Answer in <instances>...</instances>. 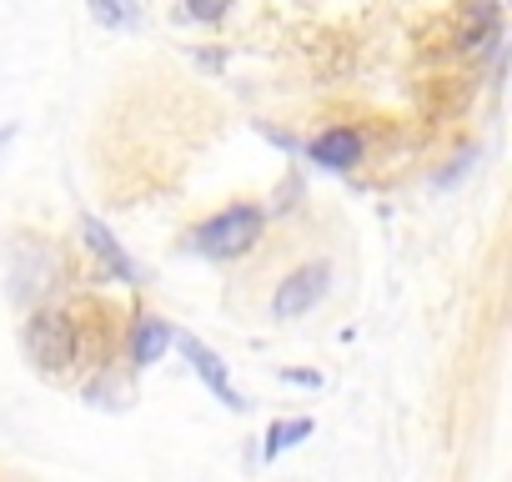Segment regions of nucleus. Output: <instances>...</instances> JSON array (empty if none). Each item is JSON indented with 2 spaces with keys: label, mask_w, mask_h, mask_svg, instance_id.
I'll return each instance as SVG.
<instances>
[{
  "label": "nucleus",
  "mask_w": 512,
  "mask_h": 482,
  "mask_svg": "<svg viewBox=\"0 0 512 482\" xmlns=\"http://www.w3.org/2000/svg\"><path fill=\"white\" fill-rule=\"evenodd\" d=\"M312 417H287V422H272L267 427V437H262V457L272 462V457H282L287 447H297V442H307L312 437Z\"/></svg>",
  "instance_id": "10"
},
{
  "label": "nucleus",
  "mask_w": 512,
  "mask_h": 482,
  "mask_svg": "<svg viewBox=\"0 0 512 482\" xmlns=\"http://www.w3.org/2000/svg\"><path fill=\"white\" fill-rule=\"evenodd\" d=\"M332 292V262H302L297 272H287L272 292V317L277 322H297L307 312H317Z\"/></svg>",
  "instance_id": "3"
},
{
  "label": "nucleus",
  "mask_w": 512,
  "mask_h": 482,
  "mask_svg": "<svg viewBox=\"0 0 512 482\" xmlns=\"http://www.w3.org/2000/svg\"><path fill=\"white\" fill-rule=\"evenodd\" d=\"M51 272H56V262H51L46 247H31V252L16 247V252H11V297H16L21 307L41 302L46 287H51Z\"/></svg>",
  "instance_id": "6"
},
{
  "label": "nucleus",
  "mask_w": 512,
  "mask_h": 482,
  "mask_svg": "<svg viewBox=\"0 0 512 482\" xmlns=\"http://www.w3.org/2000/svg\"><path fill=\"white\" fill-rule=\"evenodd\" d=\"M21 347L41 377H66L81 362V322L66 307H36L21 327Z\"/></svg>",
  "instance_id": "2"
},
{
  "label": "nucleus",
  "mask_w": 512,
  "mask_h": 482,
  "mask_svg": "<svg viewBox=\"0 0 512 482\" xmlns=\"http://www.w3.org/2000/svg\"><path fill=\"white\" fill-rule=\"evenodd\" d=\"M81 241H86V252L111 272V282H126V287H141V267L126 257V247L116 241V231L101 221V216H81Z\"/></svg>",
  "instance_id": "5"
},
{
  "label": "nucleus",
  "mask_w": 512,
  "mask_h": 482,
  "mask_svg": "<svg viewBox=\"0 0 512 482\" xmlns=\"http://www.w3.org/2000/svg\"><path fill=\"white\" fill-rule=\"evenodd\" d=\"M262 231H267V211L251 201H236V206H221L216 216H206L186 236V252H196L206 262H241L246 252H256Z\"/></svg>",
  "instance_id": "1"
},
{
  "label": "nucleus",
  "mask_w": 512,
  "mask_h": 482,
  "mask_svg": "<svg viewBox=\"0 0 512 482\" xmlns=\"http://www.w3.org/2000/svg\"><path fill=\"white\" fill-rule=\"evenodd\" d=\"M472 161H477V151H457V156H452V161H447L442 171H432V186H437V191L457 186V181H462V176L472 171Z\"/></svg>",
  "instance_id": "12"
},
{
  "label": "nucleus",
  "mask_w": 512,
  "mask_h": 482,
  "mask_svg": "<svg viewBox=\"0 0 512 482\" xmlns=\"http://www.w3.org/2000/svg\"><path fill=\"white\" fill-rule=\"evenodd\" d=\"M226 11H231V0H181V16L201 21V26H216Z\"/></svg>",
  "instance_id": "11"
},
{
  "label": "nucleus",
  "mask_w": 512,
  "mask_h": 482,
  "mask_svg": "<svg viewBox=\"0 0 512 482\" xmlns=\"http://www.w3.org/2000/svg\"><path fill=\"white\" fill-rule=\"evenodd\" d=\"M171 337H176V327H171L166 317L141 312V317L131 322V337H126V357H131V367H156V362L171 352Z\"/></svg>",
  "instance_id": "7"
},
{
  "label": "nucleus",
  "mask_w": 512,
  "mask_h": 482,
  "mask_svg": "<svg viewBox=\"0 0 512 482\" xmlns=\"http://www.w3.org/2000/svg\"><path fill=\"white\" fill-rule=\"evenodd\" d=\"M307 156H312L322 171H352V166L362 161V136H357L352 126H332V131H322V136L307 141Z\"/></svg>",
  "instance_id": "8"
},
{
  "label": "nucleus",
  "mask_w": 512,
  "mask_h": 482,
  "mask_svg": "<svg viewBox=\"0 0 512 482\" xmlns=\"http://www.w3.org/2000/svg\"><path fill=\"white\" fill-rule=\"evenodd\" d=\"M171 347H181V357L191 362V372L206 382V392L221 402V407H231V412H246V397L236 392V382H231V367L221 362V352H211L201 337H191V332H176L171 337Z\"/></svg>",
  "instance_id": "4"
},
{
  "label": "nucleus",
  "mask_w": 512,
  "mask_h": 482,
  "mask_svg": "<svg viewBox=\"0 0 512 482\" xmlns=\"http://www.w3.org/2000/svg\"><path fill=\"white\" fill-rule=\"evenodd\" d=\"M282 382H292V387H312V392H317V387H322V372H307V367H287V372H282Z\"/></svg>",
  "instance_id": "13"
},
{
  "label": "nucleus",
  "mask_w": 512,
  "mask_h": 482,
  "mask_svg": "<svg viewBox=\"0 0 512 482\" xmlns=\"http://www.w3.org/2000/svg\"><path fill=\"white\" fill-rule=\"evenodd\" d=\"M86 11L106 31H136L141 26V0H86Z\"/></svg>",
  "instance_id": "9"
}]
</instances>
